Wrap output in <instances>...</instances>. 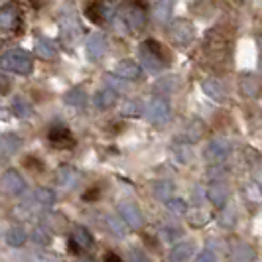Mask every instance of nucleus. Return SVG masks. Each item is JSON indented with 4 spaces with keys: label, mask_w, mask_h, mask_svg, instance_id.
I'll return each mask as SVG.
<instances>
[{
    "label": "nucleus",
    "mask_w": 262,
    "mask_h": 262,
    "mask_svg": "<svg viewBox=\"0 0 262 262\" xmlns=\"http://www.w3.org/2000/svg\"><path fill=\"white\" fill-rule=\"evenodd\" d=\"M6 241H8V245H10V247H22V245H24V241H26V231H24L22 227H14V229L8 231Z\"/></svg>",
    "instance_id": "obj_25"
},
{
    "label": "nucleus",
    "mask_w": 262,
    "mask_h": 262,
    "mask_svg": "<svg viewBox=\"0 0 262 262\" xmlns=\"http://www.w3.org/2000/svg\"><path fill=\"white\" fill-rule=\"evenodd\" d=\"M69 252H71V254H79V252H81V245H79L75 238L69 241Z\"/></svg>",
    "instance_id": "obj_42"
},
{
    "label": "nucleus",
    "mask_w": 262,
    "mask_h": 262,
    "mask_svg": "<svg viewBox=\"0 0 262 262\" xmlns=\"http://www.w3.org/2000/svg\"><path fill=\"white\" fill-rule=\"evenodd\" d=\"M199 136H201V126L195 122V124L191 126V130H187V140H189V142H197Z\"/></svg>",
    "instance_id": "obj_36"
},
{
    "label": "nucleus",
    "mask_w": 262,
    "mask_h": 262,
    "mask_svg": "<svg viewBox=\"0 0 262 262\" xmlns=\"http://www.w3.org/2000/svg\"><path fill=\"white\" fill-rule=\"evenodd\" d=\"M2 189L8 195H20L26 189V182L16 170H8L2 176Z\"/></svg>",
    "instance_id": "obj_11"
},
{
    "label": "nucleus",
    "mask_w": 262,
    "mask_h": 262,
    "mask_svg": "<svg viewBox=\"0 0 262 262\" xmlns=\"http://www.w3.org/2000/svg\"><path fill=\"white\" fill-rule=\"evenodd\" d=\"M66 105H69L71 108H83L87 105V95L83 89H71L69 93H66Z\"/></svg>",
    "instance_id": "obj_20"
},
{
    "label": "nucleus",
    "mask_w": 262,
    "mask_h": 262,
    "mask_svg": "<svg viewBox=\"0 0 262 262\" xmlns=\"http://www.w3.org/2000/svg\"><path fill=\"white\" fill-rule=\"evenodd\" d=\"M231 217H235V211H233V209L225 211V213H223V217H221V219H223L221 223H223L225 227H231V225L235 223V219H231Z\"/></svg>",
    "instance_id": "obj_37"
},
{
    "label": "nucleus",
    "mask_w": 262,
    "mask_h": 262,
    "mask_svg": "<svg viewBox=\"0 0 262 262\" xmlns=\"http://www.w3.org/2000/svg\"><path fill=\"white\" fill-rule=\"evenodd\" d=\"M229 154H231V144H229V140H225V138H215V140H211L209 146H207L205 152H203L205 160L211 162V164L223 162Z\"/></svg>",
    "instance_id": "obj_9"
},
{
    "label": "nucleus",
    "mask_w": 262,
    "mask_h": 262,
    "mask_svg": "<svg viewBox=\"0 0 262 262\" xmlns=\"http://www.w3.org/2000/svg\"><path fill=\"white\" fill-rule=\"evenodd\" d=\"M193 254V243H180L170 252V262H185Z\"/></svg>",
    "instance_id": "obj_17"
},
{
    "label": "nucleus",
    "mask_w": 262,
    "mask_h": 262,
    "mask_svg": "<svg viewBox=\"0 0 262 262\" xmlns=\"http://www.w3.org/2000/svg\"><path fill=\"white\" fill-rule=\"evenodd\" d=\"M105 262H122V260H120V256H117L115 252H108L105 256Z\"/></svg>",
    "instance_id": "obj_43"
},
{
    "label": "nucleus",
    "mask_w": 262,
    "mask_h": 262,
    "mask_svg": "<svg viewBox=\"0 0 262 262\" xmlns=\"http://www.w3.org/2000/svg\"><path fill=\"white\" fill-rule=\"evenodd\" d=\"M79 36H81V24H79V20L73 14L61 12V38L69 43V48H71V43L75 39H79Z\"/></svg>",
    "instance_id": "obj_10"
},
{
    "label": "nucleus",
    "mask_w": 262,
    "mask_h": 262,
    "mask_svg": "<svg viewBox=\"0 0 262 262\" xmlns=\"http://www.w3.org/2000/svg\"><path fill=\"white\" fill-rule=\"evenodd\" d=\"M197 262H217V258H215V254H213V252H209V250H203V252L199 254Z\"/></svg>",
    "instance_id": "obj_38"
},
{
    "label": "nucleus",
    "mask_w": 262,
    "mask_h": 262,
    "mask_svg": "<svg viewBox=\"0 0 262 262\" xmlns=\"http://www.w3.org/2000/svg\"><path fill=\"white\" fill-rule=\"evenodd\" d=\"M173 154H178V160L182 162V164H187L189 160H191V156H193V152L187 148L185 144H178V146H173Z\"/></svg>",
    "instance_id": "obj_30"
},
{
    "label": "nucleus",
    "mask_w": 262,
    "mask_h": 262,
    "mask_svg": "<svg viewBox=\"0 0 262 262\" xmlns=\"http://www.w3.org/2000/svg\"><path fill=\"white\" fill-rule=\"evenodd\" d=\"M128 260H130V262H148L144 254H142V252H138V250H132L130 258H128Z\"/></svg>",
    "instance_id": "obj_39"
},
{
    "label": "nucleus",
    "mask_w": 262,
    "mask_h": 262,
    "mask_svg": "<svg viewBox=\"0 0 262 262\" xmlns=\"http://www.w3.org/2000/svg\"><path fill=\"white\" fill-rule=\"evenodd\" d=\"M173 8V0H158L156 2V20L158 22H168Z\"/></svg>",
    "instance_id": "obj_24"
},
{
    "label": "nucleus",
    "mask_w": 262,
    "mask_h": 262,
    "mask_svg": "<svg viewBox=\"0 0 262 262\" xmlns=\"http://www.w3.org/2000/svg\"><path fill=\"white\" fill-rule=\"evenodd\" d=\"M171 187H173V185H171L170 182H158V184L154 185V193H156V197H160V199H168V195L171 193Z\"/></svg>",
    "instance_id": "obj_32"
},
{
    "label": "nucleus",
    "mask_w": 262,
    "mask_h": 262,
    "mask_svg": "<svg viewBox=\"0 0 262 262\" xmlns=\"http://www.w3.org/2000/svg\"><path fill=\"white\" fill-rule=\"evenodd\" d=\"M115 103H117V93L113 91V89H103V91H99L95 95V105L99 106L101 111L111 108Z\"/></svg>",
    "instance_id": "obj_19"
},
{
    "label": "nucleus",
    "mask_w": 262,
    "mask_h": 262,
    "mask_svg": "<svg viewBox=\"0 0 262 262\" xmlns=\"http://www.w3.org/2000/svg\"><path fill=\"white\" fill-rule=\"evenodd\" d=\"M168 209L173 211V213H185L187 211V203L182 201V199H168Z\"/></svg>",
    "instance_id": "obj_34"
},
{
    "label": "nucleus",
    "mask_w": 262,
    "mask_h": 262,
    "mask_svg": "<svg viewBox=\"0 0 262 262\" xmlns=\"http://www.w3.org/2000/svg\"><path fill=\"white\" fill-rule=\"evenodd\" d=\"M32 4H34L36 8H39V6H41V0H32Z\"/></svg>",
    "instance_id": "obj_46"
},
{
    "label": "nucleus",
    "mask_w": 262,
    "mask_h": 262,
    "mask_svg": "<svg viewBox=\"0 0 262 262\" xmlns=\"http://www.w3.org/2000/svg\"><path fill=\"white\" fill-rule=\"evenodd\" d=\"M118 213H120V217L130 225L132 229H140L142 223H144L140 209H138L134 203H130V201H122V203L118 205Z\"/></svg>",
    "instance_id": "obj_12"
},
{
    "label": "nucleus",
    "mask_w": 262,
    "mask_h": 262,
    "mask_svg": "<svg viewBox=\"0 0 262 262\" xmlns=\"http://www.w3.org/2000/svg\"><path fill=\"white\" fill-rule=\"evenodd\" d=\"M79 182V173L73 168H69V166H63V168H59L57 171V184L59 187H63L66 191H71Z\"/></svg>",
    "instance_id": "obj_15"
},
{
    "label": "nucleus",
    "mask_w": 262,
    "mask_h": 262,
    "mask_svg": "<svg viewBox=\"0 0 262 262\" xmlns=\"http://www.w3.org/2000/svg\"><path fill=\"white\" fill-rule=\"evenodd\" d=\"M12 113L16 115V117L26 118V117H30V115H32V106H30V103H28L24 97H14Z\"/></svg>",
    "instance_id": "obj_23"
},
{
    "label": "nucleus",
    "mask_w": 262,
    "mask_h": 262,
    "mask_svg": "<svg viewBox=\"0 0 262 262\" xmlns=\"http://www.w3.org/2000/svg\"><path fill=\"white\" fill-rule=\"evenodd\" d=\"M22 24V10L16 2H6L0 8V26L2 30H18Z\"/></svg>",
    "instance_id": "obj_6"
},
{
    "label": "nucleus",
    "mask_w": 262,
    "mask_h": 262,
    "mask_svg": "<svg viewBox=\"0 0 262 262\" xmlns=\"http://www.w3.org/2000/svg\"><path fill=\"white\" fill-rule=\"evenodd\" d=\"M176 236H178L176 229H166V238H176Z\"/></svg>",
    "instance_id": "obj_45"
},
{
    "label": "nucleus",
    "mask_w": 262,
    "mask_h": 262,
    "mask_svg": "<svg viewBox=\"0 0 262 262\" xmlns=\"http://www.w3.org/2000/svg\"><path fill=\"white\" fill-rule=\"evenodd\" d=\"M0 146H2V156L8 158V156H12L14 152H18V150L22 148V140H20L16 134H4Z\"/></svg>",
    "instance_id": "obj_18"
},
{
    "label": "nucleus",
    "mask_w": 262,
    "mask_h": 262,
    "mask_svg": "<svg viewBox=\"0 0 262 262\" xmlns=\"http://www.w3.org/2000/svg\"><path fill=\"white\" fill-rule=\"evenodd\" d=\"M48 140L57 150H67V148L75 146V138H73V134L66 124H53L48 132Z\"/></svg>",
    "instance_id": "obj_5"
},
{
    "label": "nucleus",
    "mask_w": 262,
    "mask_h": 262,
    "mask_svg": "<svg viewBox=\"0 0 262 262\" xmlns=\"http://www.w3.org/2000/svg\"><path fill=\"white\" fill-rule=\"evenodd\" d=\"M53 201H55V195H53L52 189H46V187H39L36 189L32 195L28 197L22 205V209H30V211H39L50 207Z\"/></svg>",
    "instance_id": "obj_8"
},
{
    "label": "nucleus",
    "mask_w": 262,
    "mask_h": 262,
    "mask_svg": "<svg viewBox=\"0 0 262 262\" xmlns=\"http://www.w3.org/2000/svg\"><path fill=\"white\" fill-rule=\"evenodd\" d=\"M2 67L18 75H30L34 63H32V57L24 50H8L2 55Z\"/></svg>",
    "instance_id": "obj_2"
},
{
    "label": "nucleus",
    "mask_w": 262,
    "mask_h": 262,
    "mask_svg": "<svg viewBox=\"0 0 262 262\" xmlns=\"http://www.w3.org/2000/svg\"><path fill=\"white\" fill-rule=\"evenodd\" d=\"M73 238L81 245V249H89V247L93 245V236L89 235V231H87L85 227H75Z\"/></svg>",
    "instance_id": "obj_26"
},
{
    "label": "nucleus",
    "mask_w": 262,
    "mask_h": 262,
    "mask_svg": "<svg viewBox=\"0 0 262 262\" xmlns=\"http://www.w3.org/2000/svg\"><path fill=\"white\" fill-rule=\"evenodd\" d=\"M34 238H36L38 243H41V245H43V243H48V233H43L41 229H38V231H34Z\"/></svg>",
    "instance_id": "obj_40"
},
{
    "label": "nucleus",
    "mask_w": 262,
    "mask_h": 262,
    "mask_svg": "<svg viewBox=\"0 0 262 262\" xmlns=\"http://www.w3.org/2000/svg\"><path fill=\"white\" fill-rule=\"evenodd\" d=\"M83 197H85L87 201H89V199H97V197H99V189H91V191H87Z\"/></svg>",
    "instance_id": "obj_44"
},
{
    "label": "nucleus",
    "mask_w": 262,
    "mask_h": 262,
    "mask_svg": "<svg viewBox=\"0 0 262 262\" xmlns=\"http://www.w3.org/2000/svg\"><path fill=\"white\" fill-rule=\"evenodd\" d=\"M138 108H140L138 103H126L124 108H122V113H124L126 117H138V115H140V111H138Z\"/></svg>",
    "instance_id": "obj_35"
},
{
    "label": "nucleus",
    "mask_w": 262,
    "mask_h": 262,
    "mask_svg": "<svg viewBox=\"0 0 262 262\" xmlns=\"http://www.w3.org/2000/svg\"><path fill=\"white\" fill-rule=\"evenodd\" d=\"M106 52V39L103 34H93L89 41H87V53H89V57L91 59H101Z\"/></svg>",
    "instance_id": "obj_14"
},
{
    "label": "nucleus",
    "mask_w": 262,
    "mask_h": 262,
    "mask_svg": "<svg viewBox=\"0 0 262 262\" xmlns=\"http://www.w3.org/2000/svg\"><path fill=\"white\" fill-rule=\"evenodd\" d=\"M243 91H245V95H249V97H256V93H258V83L252 77H245L243 79Z\"/></svg>",
    "instance_id": "obj_33"
},
{
    "label": "nucleus",
    "mask_w": 262,
    "mask_h": 262,
    "mask_svg": "<svg viewBox=\"0 0 262 262\" xmlns=\"http://www.w3.org/2000/svg\"><path fill=\"white\" fill-rule=\"evenodd\" d=\"M146 117L150 122H154L158 126L166 124L170 120V103L164 97H154L146 106Z\"/></svg>",
    "instance_id": "obj_4"
},
{
    "label": "nucleus",
    "mask_w": 262,
    "mask_h": 262,
    "mask_svg": "<svg viewBox=\"0 0 262 262\" xmlns=\"http://www.w3.org/2000/svg\"><path fill=\"white\" fill-rule=\"evenodd\" d=\"M122 18L126 20V24L132 30H140L146 24V8L140 6V2H128L124 8H122Z\"/></svg>",
    "instance_id": "obj_7"
},
{
    "label": "nucleus",
    "mask_w": 262,
    "mask_h": 262,
    "mask_svg": "<svg viewBox=\"0 0 262 262\" xmlns=\"http://www.w3.org/2000/svg\"><path fill=\"white\" fill-rule=\"evenodd\" d=\"M173 89H178V79L173 77H162L156 83V91L160 93H171Z\"/></svg>",
    "instance_id": "obj_29"
},
{
    "label": "nucleus",
    "mask_w": 262,
    "mask_h": 262,
    "mask_svg": "<svg viewBox=\"0 0 262 262\" xmlns=\"http://www.w3.org/2000/svg\"><path fill=\"white\" fill-rule=\"evenodd\" d=\"M233 258H235L236 262L249 260V258H252V249H249L247 245H238V247H236V250L233 252Z\"/></svg>",
    "instance_id": "obj_31"
},
{
    "label": "nucleus",
    "mask_w": 262,
    "mask_h": 262,
    "mask_svg": "<svg viewBox=\"0 0 262 262\" xmlns=\"http://www.w3.org/2000/svg\"><path fill=\"white\" fill-rule=\"evenodd\" d=\"M79 262H91V260H79Z\"/></svg>",
    "instance_id": "obj_47"
},
{
    "label": "nucleus",
    "mask_w": 262,
    "mask_h": 262,
    "mask_svg": "<svg viewBox=\"0 0 262 262\" xmlns=\"http://www.w3.org/2000/svg\"><path fill=\"white\" fill-rule=\"evenodd\" d=\"M138 59H140V63H142L148 71L158 73V71H162L164 67L168 66L170 55L162 48L160 41H156V39H146L144 43L138 48Z\"/></svg>",
    "instance_id": "obj_1"
},
{
    "label": "nucleus",
    "mask_w": 262,
    "mask_h": 262,
    "mask_svg": "<svg viewBox=\"0 0 262 262\" xmlns=\"http://www.w3.org/2000/svg\"><path fill=\"white\" fill-rule=\"evenodd\" d=\"M201 89L203 93L211 97V99H215V101H221L225 99V87L221 81H217V79H207V81H203L201 83Z\"/></svg>",
    "instance_id": "obj_16"
},
{
    "label": "nucleus",
    "mask_w": 262,
    "mask_h": 262,
    "mask_svg": "<svg viewBox=\"0 0 262 262\" xmlns=\"http://www.w3.org/2000/svg\"><path fill=\"white\" fill-rule=\"evenodd\" d=\"M170 38L176 46H189L195 38V28L187 20H173L170 26Z\"/></svg>",
    "instance_id": "obj_3"
},
{
    "label": "nucleus",
    "mask_w": 262,
    "mask_h": 262,
    "mask_svg": "<svg viewBox=\"0 0 262 262\" xmlns=\"http://www.w3.org/2000/svg\"><path fill=\"white\" fill-rule=\"evenodd\" d=\"M207 195H209L211 203H215V205H225L227 203V197H229V193H227V187H225L223 184H213L209 187V191H207Z\"/></svg>",
    "instance_id": "obj_21"
},
{
    "label": "nucleus",
    "mask_w": 262,
    "mask_h": 262,
    "mask_svg": "<svg viewBox=\"0 0 262 262\" xmlns=\"http://www.w3.org/2000/svg\"><path fill=\"white\" fill-rule=\"evenodd\" d=\"M115 73H117L120 79H128V81H136V79L142 77L140 66H138L136 61H130V59L120 61V63L115 67Z\"/></svg>",
    "instance_id": "obj_13"
},
{
    "label": "nucleus",
    "mask_w": 262,
    "mask_h": 262,
    "mask_svg": "<svg viewBox=\"0 0 262 262\" xmlns=\"http://www.w3.org/2000/svg\"><path fill=\"white\" fill-rule=\"evenodd\" d=\"M124 219H118V217H113V215H108L106 217V225H108V229L115 233L117 236H124Z\"/></svg>",
    "instance_id": "obj_28"
},
{
    "label": "nucleus",
    "mask_w": 262,
    "mask_h": 262,
    "mask_svg": "<svg viewBox=\"0 0 262 262\" xmlns=\"http://www.w3.org/2000/svg\"><path fill=\"white\" fill-rule=\"evenodd\" d=\"M36 52H38V55L41 59H53V57L57 55L55 48L52 46V41L46 38H39L38 41H36Z\"/></svg>",
    "instance_id": "obj_22"
},
{
    "label": "nucleus",
    "mask_w": 262,
    "mask_h": 262,
    "mask_svg": "<svg viewBox=\"0 0 262 262\" xmlns=\"http://www.w3.org/2000/svg\"><path fill=\"white\" fill-rule=\"evenodd\" d=\"M245 193H247V197H249L252 203H262V187L256 182H250L245 187Z\"/></svg>",
    "instance_id": "obj_27"
},
{
    "label": "nucleus",
    "mask_w": 262,
    "mask_h": 262,
    "mask_svg": "<svg viewBox=\"0 0 262 262\" xmlns=\"http://www.w3.org/2000/svg\"><path fill=\"white\" fill-rule=\"evenodd\" d=\"M24 164H26V168H36V171L41 170V164H39L36 158H28Z\"/></svg>",
    "instance_id": "obj_41"
}]
</instances>
